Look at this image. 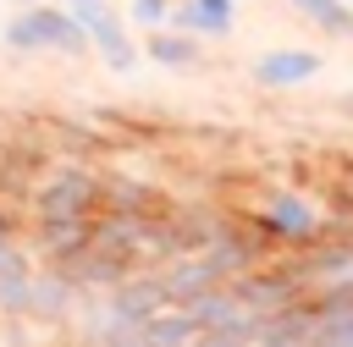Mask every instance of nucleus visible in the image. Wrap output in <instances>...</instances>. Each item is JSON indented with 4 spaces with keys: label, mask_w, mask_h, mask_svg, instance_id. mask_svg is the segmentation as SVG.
<instances>
[{
    "label": "nucleus",
    "mask_w": 353,
    "mask_h": 347,
    "mask_svg": "<svg viewBox=\"0 0 353 347\" xmlns=\"http://www.w3.org/2000/svg\"><path fill=\"white\" fill-rule=\"evenodd\" d=\"M94 242V220L88 215H61V220H39V248H44V259L55 264V259H66V253H77V248H88Z\"/></svg>",
    "instance_id": "6e6552de"
},
{
    "label": "nucleus",
    "mask_w": 353,
    "mask_h": 347,
    "mask_svg": "<svg viewBox=\"0 0 353 347\" xmlns=\"http://www.w3.org/2000/svg\"><path fill=\"white\" fill-rule=\"evenodd\" d=\"M149 61L154 66H165V72H176V66H199V33H188V28H176L171 33V22L165 28H149Z\"/></svg>",
    "instance_id": "1a4fd4ad"
},
{
    "label": "nucleus",
    "mask_w": 353,
    "mask_h": 347,
    "mask_svg": "<svg viewBox=\"0 0 353 347\" xmlns=\"http://www.w3.org/2000/svg\"><path fill=\"white\" fill-rule=\"evenodd\" d=\"M320 72V55L314 50H265L254 61V83L259 88H298Z\"/></svg>",
    "instance_id": "39448f33"
},
{
    "label": "nucleus",
    "mask_w": 353,
    "mask_h": 347,
    "mask_svg": "<svg viewBox=\"0 0 353 347\" xmlns=\"http://www.w3.org/2000/svg\"><path fill=\"white\" fill-rule=\"evenodd\" d=\"M99 198H105V182H94L83 165H55L33 193V209L39 220H61V215H88Z\"/></svg>",
    "instance_id": "f03ea898"
},
{
    "label": "nucleus",
    "mask_w": 353,
    "mask_h": 347,
    "mask_svg": "<svg viewBox=\"0 0 353 347\" xmlns=\"http://www.w3.org/2000/svg\"><path fill=\"white\" fill-rule=\"evenodd\" d=\"M347 6H353V0H347Z\"/></svg>",
    "instance_id": "4468645a"
},
{
    "label": "nucleus",
    "mask_w": 353,
    "mask_h": 347,
    "mask_svg": "<svg viewBox=\"0 0 353 347\" xmlns=\"http://www.w3.org/2000/svg\"><path fill=\"white\" fill-rule=\"evenodd\" d=\"M0 237H11V226H6V215H0Z\"/></svg>",
    "instance_id": "ddd939ff"
},
{
    "label": "nucleus",
    "mask_w": 353,
    "mask_h": 347,
    "mask_svg": "<svg viewBox=\"0 0 353 347\" xmlns=\"http://www.w3.org/2000/svg\"><path fill=\"white\" fill-rule=\"evenodd\" d=\"M105 204H110V209H143V187H127V182H105Z\"/></svg>",
    "instance_id": "f8f14e48"
},
{
    "label": "nucleus",
    "mask_w": 353,
    "mask_h": 347,
    "mask_svg": "<svg viewBox=\"0 0 353 347\" xmlns=\"http://www.w3.org/2000/svg\"><path fill=\"white\" fill-rule=\"evenodd\" d=\"M171 11H176V0H132V22H143V28H165Z\"/></svg>",
    "instance_id": "9b49d317"
},
{
    "label": "nucleus",
    "mask_w": 353,
    "mask_h": 347,
    "mask_svg": "<svg viewBox=\"0 0 353 347\" xmlns=\"http://www.w3.org/2000/svg\"><path fill=\"white\" fill-rule=\"evenodd\" d=\"M66 6H72L77 22L88 28V39H94V50H99V61H105L110 72H132V66H138V44H132L127 22L110 11V0H66Z\"/></svg>",
    "instance_id": "7ed1b4c3"
},
{
    "label": "nucleus",
    "mask_w": 353,
    "mask_h": 347,
    "mask_svg": "<svg viewBox=\"0 0 353 347\" xmlns=\"http://www.w3.org/2000/svg\"><path fill=\"white\" fill-rule=\"evenodd\" d=\"M287 6H292L298 17H309L314 28L336 33V39H342V33H353V6H347V0H287Z\"/></svg>",
    "instance_id": "9d476101"
},
{
    "label": "nucleus",
    "mask_w": 353,
    "mask_h": 347,
    "mask_svg": "<svg viewBox=\"0 0 353 347\" xmlns=\"http://www.w3.org/2000/svg\"><path fill=\"white\" fill-rule=\"evenodd\" d=\"M259 226L270 237H314L320 231V209L309 198H298V193H270L259 204Z\"/></svg>",
    "instance_id": "20e7f679"
},
{
    "label": "nucleus",
    "mask_w": 353,
    "mask_h": 347,
    "mask_svg": "<svg viewBox=\"0 0 353 347\" xmlns=\"http://www.w3.org/2000/svg\"><path fill=\"white\" fill-rule=\"evenodd\" d=\"M232 17H237V0H182L171 11V28H188L199 39H226Z\"/></svg>",
    "instance_id": "423d86ee"
},
{
    "label": "nucleus",
    "mask_w": 353,
    "mask_h": 347,
    "mask_svg": "<svg viewBox=\"0 0 353 347\" xmlns=\"http://www.w3.org/2000/svg\"><path fill=\"white\" fill-rule=\"evenodd\" d=\"M6 44L11 50H55V55H88L94 50V39L77 22V11L72 6H44V0H33V6H22L11 17Z\"/></svg>",
    "instance_id": "f257e3e1"
},
{
    "label": "nucleus",
    "mask_w": 353,
    "mask_h": 347,
    "mask_svg": "<svg viewBox=\"0 0 353 347\" xmlns=\"http://www.w3.org/2000/svg\"><path fill=\"white\" fill-rule=\"evenodd\" d=\"M193 336H199V319H193L188 303H171V308H160L154 319H143L132 330L138 347H171V341H193Z\"/></svg>",
    "instance_id": "0eeeda50"
}]
</instances>
